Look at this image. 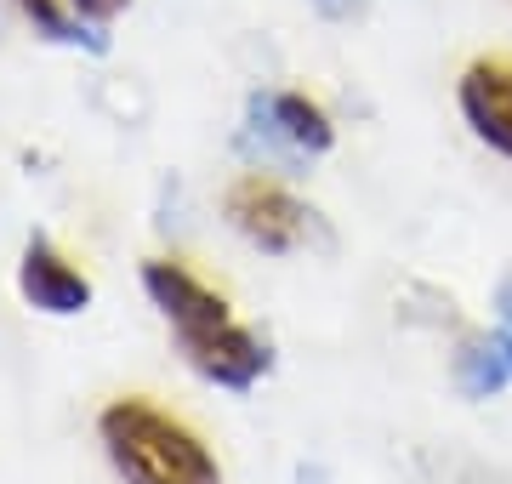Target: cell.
Wrapping results in <instances>:
<instances>
[{
  "label": "cell",
  "mask_w": 512,
  "mask_h": 484,
  "mask_svg": "<svg viewBox=\"0 0 512 484\" xmlns=\"http://www.w3.org/2000/svg\"><path fill=\"white\" fill-rule=\"evenodd\" d=\"M143 291L154 297L165 325L177 331L183 359L205 382H217L228 393H245L268 376V365H274L268 336H256L251 325H239L228 297L211 291L194 268H183V262H171V257H154V262H143Z\"/></svg>",
  "instance_id": "1"
},
{
  "label": "cell",
  "mask_w": 512,
  "mask_h": 484,
  "mask_svg": "<svg viewBox=\"0 0 512 484\" xmlns=\"http://www.w3.org/2000/svg\"><path fill=\"white\" fill-rule=\"evenodd\" d=\"M97 439L126 484H222L217 456L188 422L148 399H114L97 416Z\"/></svg>",
  "instance_id": "2"
},
{
  "label": "cell",
  "mask_w": 512,
  "mask_h": 484,
  "mask_svg": "<svg viewBox=\"0 0 512 484\" xmlns=\"http://www.w3.org/2000/svg\"><path fill=\"white\" fill-rule=\"evenodd\" d=\"M222 211H228L239 240H251L268 257H285V251H296L308 240V205L296 200L291 188H279L274 177H239V183H228Z\"/></svg>",
  "instance_id": "3"
},
{
  "label": "cell",
  "mask_w": 512,
  "mask_h": 484,
  "mask_svg": "<svg viewBox=\"0 0 512 484\" xmlns=\"http://www.w3.org/2000/svg\"><path fill=\"white\" fill-rule=\"evenodd\" d=\"M456 109L484 149L512 160V57H473L456 80Z\"/></svg>",
  "instance_id": "4"
},
{
  "label": "cell",
  "mask_w": 512,
  "mask_h": 484,
  "mask_svg": "<svg viewBox=\"0 0 512 484\" xmlns=\"http://www.w3.org/2000/svg\"><path fill=\"white\" fill-rule=\"evenodd\" d=\"M18 291L35 302L40 314H80L92 302V280L74 268L52 240H29L18 262Z\"/></svg>",
  "instance_id": "5"
},
{
  "label": "cell",
  "mask_w": 512,
  "mask_h": 484,
  "mask_svg": "<svg viewBox=\"0 0 512 484\" xmlns=\"http://www.w3.org/2000/svg\"><path fill=\"white\" fill-rule=\"evenodd\" d=\"M251 120H256V131L279 137L291 154H330V143H336L330 114L319 109L308 92H262V97H251Z\"/></svg>",
  "instance_id": "6"
},
{
  "label": "cell",
  "mask_w": 512,
  "mask_h": 484,
  "mask_svg": "<svg viewBox=\"0 0 512 484\" xmlns=\"http://www.w3.org/2000/svg\"><path fill=\"white\" fill-rule=\"evenodd\" d=\"M507 382H512V359H507V348H501V336L473 331L456 348V388L467 393V399H495Z\"/></svg>",
  "instance_id": "7"
},
{
  "label": "cell",
  "mask_w": 512,
  "mask_h": 484,
  "mask_svg": "<svg viewBox=\"0 0 512 484\" xmlns=\"http://www.w3.org/2000/svg\"><path fill=\"white\" fill-rule=\"evenodd\" d=\"M12 12H18L35 35H46V40H63V46L86 40V46H97V52H103V35H97V29H86V18L74 12L69 0H12Z\"/></svg>",
  "instance_id": "8"
},
{
  "label": "cell",
  "mask_w": 512,
  "mask_h": 484,
  "mask_svg": "<svg viewBox=\"0 0 512 484\" xmlns=\"http://www.w3.org/2000/svg\"><path fill=\"white\" fill-rule=\"evenodd\" d=\"M495 336H501V348H507V359H512V274L501 280V291H495Z\"/></svg>",
  "instance_id": "9"
},
{
  "label": "cell",
  "mask_w": 512,
  "mask_h": 484,
  "mask_svg": "<svg viewBox=\"0 0 512 484\" xmlns=\"http://www.w3.org/2000/svg\"><path fill=\"white\" fill-rule=\"evenodd\" d=\"M69 6H74V12H80L86 23H92V29H103L114 12H126V0H69Z\"/></svg>",
  "instance_id": "10"
},
{
  "label": "cell",
  "mask_w": 512,
  "mask_h": 484,
  "mask_svg": "<svg viewBox=\"0 0 512 484\" xmlns=\"http://www.w3.org/2000/svg\"><path fill=\"white\" fill-rule=\"evenodd\" d=\"M313 6H319L325 18H353V6H359V0H313Z\"/></svg>",
  "instance_id": "11"
}]
</instances>
